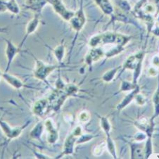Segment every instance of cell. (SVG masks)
Here are the masks:
<instances>
[{
  "instance_id": "1",
  "label": "cell",
  "mask_w": 159,
  "mask_h": 159,
  "mask_svg": "<svg viewBox=\"0 0 159 159\" xmlns=\"http://www.w3.org/2000/svg\"><path fill=\"white\" fill-rule=\"evenodd\" d=\"M28 53L32 55V57L35 60V66H34L33 71L34 78L40 81L47 83V84H49L48 82H47V78L56 70L61 67L62 65L59 64V63H58V64H49L42 60L38 59L31 52Z\"/></svg>"
},
{
  "instance_id": "2",
  "label": "cell",
  "mask_w": 159,
  "mask_h": 159,
  "mask_svg": "<svg viewBox=\"0 0 159 159\" xmlns=\"http://www.w3.org/2000/svg\"><path fill=\"white\" fill-rule=\"evenodd\" d=\"M128 41L126 37L113 33H105L97 35L90 38L89 45L92 47H97L102 44H120L124 46Z\"/></svg>"
},
{
  "instance_id": "3",
  "label": "cell",
  "mask_w": 159,
  "mask_h": 159,
  "mask_svg": "<svg viewBox=\"0 0 159 159\" xmlns=\"http://www.w3.org/2000/svg\"><path fill=\"white\" fill-rule=\"evenodd\" d=\"M145 57L144 52H139L134 55L129 56L123 64V69H128L134 71L133 83L137 84V80L141 75L142 70L143 61Z\"/></svg>"
},
{
  "instance_id": "4",
  "label": "cell",
  "mask_w": 159,
  "mask_h": 159,
  "mask_svg": "<svg viewBox=\"0 0 159 159\" xmlns=\"http://www.w3.org/2000/svg\"><path fill=\"white\" fill-rule=\"evenodd\" d=\"M30 123V121H28L24 125H23L12 127L7 122L0 118V128H1V129L3 132L4 136L6 137L7 139H8V141H11L12 139L18 138L22 134L25 128H27Z\"/></svg>"
},
{
  "instance_id": "5",
  "label": "cell",
  "mask_w": 159,
  "mask_h": 159,
  "mask_svg": "<svg viewBox=\"0 0 159 159\" xmlns=\"http://www.w3.org/2000/svg\"><path fill=\"white\" fill-rule=\"evenodd\" d=\"M0 39H2L6 44L5 46V56L7 59V67L5 68L4 72H9L11 66L13 61L16 57V56L19 54L21 51V48L19 45L15 44L11 40L5 38L0 37Z\"/></svg>"
},
{
  "instance_id": "6",
  "label": "cell",
  "mask_w": 159,
  "mask_h": 159,
  "mask_svg": "<svg viewBox=\"0 0 159 159\" xmlns=\"http://www.w3.org/2000/svg\"><path fill=\"white\" fill-rule=\"evenodd\" d=\"M47 2L52 7L54 11L66 22H68L75 14L73 11L66 8L62 0H47Z\"/></svg>"
},
{
  "instance_id": "7",
  "label": "cell",
  "mask_w": 159,
  "mask_h": 159,
  "mask_svg": "<svg viewBox=\"0 0 159 159\" xmlns=\"http://www.w3.org/2000/svg\"><path fill=\"white\" fill-rule=\"evenodd\" d=\"M68 23H69L70 28L76 33V36L75 37V40L80 31L82 30V29L83 28L86 23V17L84 15L83 7L81 6L80 8L75 12L73 16L70 18Z\"/></svg>"
},
{
  "instance_id": "8",
  "label": "cell",
  "mask_w": 159,
  "mask_h": 159,
  "mask_svg": "<svg viewBox=\"0 0 159 159\" xmlns=\"http://www.w3.org/2000/svg\"><path fill=\"white\" fill-rule=\"evenodd\" d=\"M44 129L47 132L46 139L49 144H55L59 139V131L56 128L55 124L51 118H47L44 122Z\"/></svg>"
},
{
  "instance_id": "9",
  "label": "cell",
  "mask_w": 159,
  "mask_h": 159,
  "mask_svg": "<svg viewBox=\"0 0 159 159\" xmlns=\"http://www.w3.org/2000/svg\"><path fill=\"white\" fill-rule=\"evenodd\" d=\"M40 18L41 14H34V16L33 18L28 22L25 28V34L19 44V47L21 49H22L23 44H25L27 39L29 38V36L35 33V32H36L38 29L39 25L40 24Z\"/></svg>"
},
{
  "instance_id": "10",
  "label": "cell",
  "mask_w": 159,
  "mask_h": 159,
  "mask_svg": "<svg viewBox=\"0 0 159 159\" xmlns=\"http://www.w3.org/2000/svg\"><path fill=\"white\" fill-rule=\"evenodd\" d=\"M51 107L48 99L43 98L40 99L34 103L32 107V112L37 117L43 118L49 112Z\"/></svg>"
},
{
  "instance_id": "11",
  "label": "cell",
  "mask_w": 159,
  "mask_h": 159,
  "mask_svg": "<svg viewBox=\"0 0 159 159\" xmlns=\"http://www.w3.org/2000/svg\"><path fill=\"white\" fill-rule=\"evenodd\" d=\"M134 126L138 128L140 131H142L147 134L148 137H152L153 130H154V122L144 117H142L134 123Z\"/></svg>"
},
{
  "instance_id": "12",
  "label": "cell",
  "mask_w": 159,
  "mask_h": 159,
  "mask_svg": "<svg viewBox=\"0 0 159 159\" xmlns=\"http://www.w3.org/2000/svg\"><path fill=\"white\" fill-rule=\"evenodd\" d=\"M2 79H3L9 85H10L12 88H14L15 89H21L24 88V87H27L24 83V82H23L20 78H18V77L14 75H12V74L9 73V72H4V71L3 73H2Z\"/></svg>"
},
{
  "instance_id": "13",
  "label": "cell",
  "mask_w": 159,
  "mask_h": 159,
  "mask_svg": "<svg viewBox=\"0 0 159 159\" xmlns=\"http://www.w3.org/2000/svg\"><path fill=\"white\" fill-rule=\"evenodd\" d=\"M77 139L78 138L74 136V135L70 132V133L66 137V138L65 139L61 153L59 156V157L57 158H59L64 156L73 155L74 153V152H75V145L76 144Z\"/></svg>"
},
{
  "instance_id": "14",
  "label": "cell",
  "mask_w": 159,
  "mask_h": 159,
  "mask_svg": "<svg viewBox=\"0 0 159 159\" xmlns=\"http://www.w3.org/2000/svg\"><path fill=\"white\" fill-rule=\"evenodd\" d=\"M105 57V52L101 47H92L85 56V63L91 67L93 63L98 61Z\"/></svg>"
},
{
  "instance_id": "15",
  "label": "cell",
  "mask_w": 159,
  "mask_h": 159,
  "mask_svg": "<svg viewBox=\"0 0 159 159\" xmlns=\"http://www.w3.org/2000/svg\"><path fill=\"white\" fill-rule=\"evenodd\" d=\"M7 11L14 15L20 14V7L16 0H0V14Z\"/></svg>"
},
{
  "instance_id": "16",
  "label": "cell",
  "mask_w": 159,
  "mask_h": 159,
  "mask_svg": "<svg viewBox=\"0 0 159 159\" xmlns=\"http://www.w3.org/2000/svg\"><path fill=\"white\" fill-rule=\"evenodd\" d=\"M47 4V0H25L26 7L34 14H41L42 11Z\"/></svg>"
},
{
  "instance_id": "17",
  "label": "cell",
  "mask_w": 159,
  "mask_h": 159,
  "mask_svg": "<svg viewBox=\"0 0 159 159\" xmlns=\"http://www.w3.org/2000/svg\"><path fill=\"white\" fill-rule=\"evenodd\" d=\"M139 92H140V88H139V86L137 84L136 88H134L133 90H132V92H129L128 95H126V96L122 99L121 102L119 103L117 106H116V110L118 111H120L123 109H124L126 107H128L132 101L134 100L135 96H136L137 94H138Z\"/></svg>"
},
{
  "instance_id": "18",
  "label": "cell",
  "mask_w": 159,
  "mask_h": 159,
  "mask_svg": "<svg viewBox=\"0 0 159 159\" xmlns=\"http://www.w3.org/2000/svg\"><path fill=\"white\" fill-rule=\"evenodd\" d=\"M52 52L58 63L61 65H63V61L66 55V46L64 42H61L59 44L55 47V48L52 49Z\"/></svg>"
},
{
  "instance_id": "19",
  "label": "cell",
  "mask_w": 159,
  "mask_h": 159,
  "mask_svg": "<svg viewBox=\"0 0 159 159\" xmlns=\"http://www.w3.org/2000/svg\"><path fill=\"white\" fill-rule=\"evenodd\" d=\"M131 158H144V146L140 144H130Z\"/></svg>"
},
{
  "instance_id": "20",
  "label": "cell",
  "mask_w": 159,
  "mask_h": 159,
  "mask_svg": "<svg viewBox=\"0 0 159 159\" xmlns=\"http://www.w3.org/2000/svg\"><path fill=\"white\" fill-rule=\"evenodd\" d=\"M44 124L42 122H38L30 132V137L31 139L35 140H39L42 137V134H43L44 130Z\"/></svg>"
},
{
  "instance_id": "21",
  "label": "cell",
  "mask_w": 159,
  "mask_h": 159,
  "mask_svg": "<svg viewBox=\"0 0 159 159\" xmlns=\"http://www.w3.org/2000/svg\"><path fill=\"white\" fill-rule=\"evenodd\" d=\"M106 134V144H107V149L113 158H118L117 150H116V144L114 140L111 136V133H107Z\"/></svg>"
},
{
  "instance_id": "22",
  "label": "cell",
  "mask_w": 159,
  "mask_h": 159,
  "mask_svg": "<svg viewBox=\"0 0 159 159\" xmlns=\"http://www.w3.org/2000/svg\"><path fill=\"white\" fill-rule=\"evenodd\" d=\"M120 69V66H117V67L111 68L103 74L102 76V80L104 82L106 83H110L112 82L113 80H114L115 77L116 75V74L118 73V72Z\"/></svg>"
},
{
  "instance_id": "23",
  "label": "cell",
  "mask_w": 159,
  "mask_h": 159,
  "mask_svg": "<svg viewBox=\"0 0 159 159\" xmlns=\"http://www.w3.org/2000/svg\"><path fill=\"white\" fill-rule=\"evenodd\" d=\"M152 101L153 107H154V113H153L152 117L150 118V120L154 122L155 119L157 118L158 116H159V79L157 89H156L155 93L153 95Z\"/></svg>"
},
{
  "instance_id": "24",
  "label": "cell",
  "mask_w": 159,
  "mask_h": 159,
  "mask_svg": "<svg viewBox=\"0 0 159 159\" xmlns=\"http://www.w3.org/2000/svg\"><path fill=\"white\" fill-rule=\"evenodd\" d=\"M100 121V126L102 128V130L104 131V134L111 133V129H112V126H111V122L107 116H102L98 115Z\"/></svg>"
},
{
  "instance_id": "25",
  "label": "cell",
  "mask_w": 159,
  "mask_h": 159,
  "mask_svg": "<svg viewBox=\"0 0 159 159\" xmlns=\"http://www.w3.org/2000/svg\"><path fill=\"white\" fill-rule=\"evenodd\" d=\"M124 46L120 44H116V46L111 49L108 50L107 52H105V57L107 58V59H110V58H112L113 57H116V56L120 54L121 52L124 51Z\"/></svg>"
},
{
  "instance_id": "26",
  "label": "cell",
  "mask_w": 159,
  "mask_h": 159,
  "mask_svg": "<svg viewBox=\"0 0 159 159\" xmlns=\"http://www.w3.org/2000/svg\"><path fill=\"white\" fill-rule=\"evenodd\" d=\"M106 14H111L113 12V7L108 0H95Z\"/></svg>"
},
{
  "instance_id": "27",
  "label": "cell",
  "mask_w": 159,
  "mask_h": 159,
  "mask_svg": "<svg viewBox=\"0 0 159 159\" xmlns=\"http://www.w3.org/2000/svg\"><path fill=\"white\" fill-rule=\"evenodd\" d=\"M76 118L79 123H86L91 119V113H89V111L83 110L78 113Z\"/></svg>"
},
{
  "instance_id": "28",
  "label": "cell",
  "mask_w": 159,
  "mask_h": 159,
  "mask_svg": "<svg viewBox=\"0 0 159 159\" xmlns=\"http://www.w3.org/2000/svg\"><path fill=\"white\" fill-rule=\"evenodd\" d=\"M137 86V84L134 83L133 82L131 83V82H129L127 80H123L121 83L120 89H119V92L132 91V90H133L134 88H136Z\"/></svg>"
},
{
  "instance_id": "29",
  "label": "cell",
  "mask_w": 159,
  "mask_h": 159,
  "mask_svg": "<svg viewBox=\"0 0 159 159\" xmlns=\"http://www.w3.org/2000/svg\"><path fill=\"white\" fill-rule=\"evenodd\" d=\"M106 149H107L106 141L102 142L94 147L93 150H92V153H93V155L95 156H100L104 153V152Z\"/></svg>"
},
{
  "instance_id": "30",
  "label": "cell",
  "mask_w": 159,
  "mask_h": 159,
  "mask_svg": "<svg viewBox=\"0 0 159 159\" xmlns=\"http://www.w3.org/2000/svg\"><path fill=\"white\" fill-rule=\"evenodd\" d=\"M153 153V142L152 137H148L147 142L144 146V156L145 158H149Z\"/></svg>"
},
{
  "instance_id": "31",
  "label": "cell",
  "mask_w": 159,
  "mask_h": 159,
  "mask_svg": "<svg viewBox=\"0 0 159 159\" xmlns=\"http://www.w3.org/2000/svg\"><path fill=\"white\" fill-rule=\"evenodd\" d=\"M95 137L96 136H94V135L91 134H83H83L80 135V136L78 139H77L76 144L78 145V144H84V143L88 142L90 141V140L94 139Z\"/></svg>"
},
{
  "instance_id": "32",
  "label": "cell",
  "mask_w": 159,
  "mask_h": 159,
  "mask_svg": "<svg viewBox=\"0 0 159 159\" xmlns=\"http://www.w3.org/2000/svg\"><path fill=\"white\" fill-rule=\"evenodd\" d=\"M147 138L148 137L147 134L142 131L137 132V133H136L134 135V139L135 141H137V142H143L144 141V140H147Z\"/></svg>"
},
{
  "instance_id": "33",
  "label": "cell",
  "mask_w": 159,
  "mask_h": 159,
  "mask_svg": "<svg viewBox=\"0 0 159 159\" xmlns=\"http://www.w3.org/2000/svg\"><path fill=\"white\" fill-rule=\"evenodd\" d=\"M134 100L136 102V104L139 106H141V107L146 104V98L144 97V95L140 94V92L137 94V95L134 97Z\"/></svg>"
},
{
  "instance_id": "34",
  "label": "cell",
  "mask_w": 159,
  "mask_h": 159,
  "mask_svg": "<svg viewBox=\"0 0 159 159\" xmlns=\"http://www.w3.org/2000/svg\"><path fill=\"white\" fill-rule=\"evenodd\" d=\"M71 133H72L74 136L76 137L77 138H78L80 135L83 134V128H82L80 125L76 126L75 128L73 129L72 132H71Z\"/></svg>"
},
{
  "instance_id": "35",
  "label": "cell",
  "mask_w": 159,
  "mask_h": 159,
  "mask_svg": "<svg viewBox=\"0 0 159 159\" xmlns=\"http://www.w3.org/2000/svg\"><path fill=\"white\" fill-rule=\"evenodd\" d=\"M158 68L154 67V66H153V67H151L149 70H148V74H149V76H152V77H155L156 75H158V71L157 70Z\"/></svg>"
},
{
  "instance_id": "36",
  "label": "cell",
  "mask_w": 159,
  "mask_h": 159,
  "mask_svg": "<svg viewBox=\"0 0 159 159\" xmlns=\"http://www.w3.org/2000/svg\"><path fill=\"white\" fill-rule=\"evenodd\" d=\"M152 64L153 66L156 68H159V57L158 56H155L152 59Z\"/></svg>"
},
{
  "instance_id": "37",
  "label": "cell",
  "mask_w": 159,
  "mask_h": 159,
  "mask_svg": "<svg viewBox=\"0 0 159 159\" xmlns=\"http://www.w3.org/2000/svg\"><path fill=\"white\" fill-rule=\"evenodd\" d=\"M7 30V28H0V32L1 33H5Z\"/></svg>"
},
{
  "instance_id": "38",
  "label": "cell",
  "mask_w": 159,
  "mask_h": 159,
  "mask_svg": "<svg viewBox=\"0 0 159 159\" xmlns=\"http://www.w3.org/2000/svg\"><path fill=\"white\" fill-rule=\"evenodd\" d=\"M154 33H155V34H156V35L159 36V28H157V29H156V30L154 31Z\"/></svg>"
},
{
  "instance_id": "39",
  "label": "cell",
  "mask_w": 159,
  "mask_h": 159,
  "mask_svg": "<svg viewBox=\"0 0 159 159\" xmlns=\"http://www.w3.org/2000/svg\"><path fill=\"white\" fill-rule=\"evenodd\" d=\"M151 156H154V157H153V158H159V154H158V153H157V154H153V153H152V154L151 155Z\"/></svg>"
},
{
  "instance_id": "40",
  "label": "cell",
  "mask_w": 159,
  "mask_h": 159,
  "mask_svg": "<svg viewBox=\"0 0 159 159\" xmlns=\"http://www.w3.org/2000/svg\"><path fill=\"white\" fill-rule=\"evenodd\" d=\"M2 73H3V72H2V70H0V80L2 79Z\"/></svg>"
},
{
  "instance_id": "41",
  "label": "cell",
  "mask_w": 159,
  "mask_h": 159,
  "mask_svg": "<svg viewBox=\"0 0 159 159\" xmlns=\"http://www.w3.org/2000/svg\"><path fill=\"white\" fill-rule=\"evenodd\" d=\"M0 110H4V108H1V107H0Z\"/></svg>"
}]
</instances>
